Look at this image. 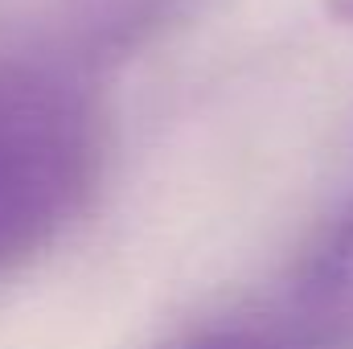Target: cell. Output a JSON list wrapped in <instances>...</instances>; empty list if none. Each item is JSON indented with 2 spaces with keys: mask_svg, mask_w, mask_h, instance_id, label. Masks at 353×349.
Returning <instances> with one entry per match:
<instances>
[{
  "mask_svg": "<svg viewBox=\"0 0 353 349\" xmlns=\"http://www.w3.org/2000/svg\"><path fill=\"white\" fill-rule=\"evenodd\" d=\"M325 8L337 25H353V0H325Z\"/></svg>",
  "mask_w": 353,
  "mask_h": 349,
  "instance_id": "cell-4",
  "label": "cell"
},
{
  "mask_svg": "<svg viewBox=\"0 0 353 349\" xmlns=\"http://www.w3.org/2000/svg\"><path fill=\"white\" fill-rule=\"evenodd\" d=\"M292 317L300 337L353 349V210L333 218L292 275Z\"/></svg>",
  "mask_w": 353,
  "mask_h": 349,
  "instance_id": "cell-2",
  "label": "cell"
},
{
  "mask_svg": "<svg viewBox=\"0 0 353 349\" xmlns=\"http://www.w3.org/2000/svg\"><path fill=\"white\" fill-rule=\"evenodd\" d=\"M165 349H292V346L263 333V329H201V333H189V337H181Z\"/></svg>",
  "mask_w": 353,
  "mask_h": 349,
  "instance_id": "cell-3",
  "label": "cell"
},
{
  "mask_svg": "<svg viewBox=\"0 0 353 349\" xmlns=\"http://www.w3.org/2000/svg\"><path fill=\"white\" fill-rule=\"evenodd\" d=\"M103 173V107L74 74L0 58V267L50 247Z\"/></svg>",
  "mask_w": 353,
  "mask_h": 349,
  "instance_id": "cell-1",
  "label": "cell"
}]
</instances>
